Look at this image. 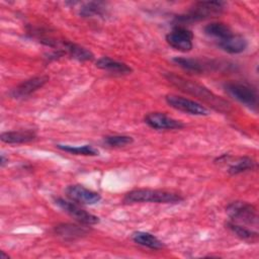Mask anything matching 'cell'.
Returning <instances> with one entry per match:
<instances>
[{
  "instance_id": "44dd1931",
  "label": "cell",
  "mask_w": 259,
  "mask_h": 259,
  "mask_svg": "<svg viewBox=\"0 0 259 259\" xmlns=\"http://www.w3.org/2000/svg\"><path fill=\"white\" fill-rule=\"evenodd\" d=\"M173 63L182 68L185 71L192 73H202L205 70V65L197 59L185 58V57H174L172 59Z\"/></svg>"
},
{
  "instance_id": "4fadbf2b",
  "label": "cell",
  "mask_w": 259,
  "mask_h": 259,
  "mask_svg": "<svg viewBox=\"0 0 259 259\" xmlns=\"http://www.w3.org/2000/svg\"><path fill=\"white\" fill-rule=\"evenodd\" d=\"M58 48H61L67 55L79 62H87L94 59V55L90 50L69 40L60 41Z\"/></svg>"
},
{
  "instance_id": "ffe728a7",
  "label": "cell",
  "mask_w": 259,
  "mask_h": 259,
  "mask_svg": "<svg viewBox=\"0 0 259 259\" xmlns=\"http://www.w3.org/2000/svg\"><path fill=\"white\" fill-rule=\"evenodd\" d=\"M256 162L250 157H239L233 163L230 164L228 168V173L230 175H238L250 170L255 169Z\"/></svg>"
},
{
  "instance_id": "cb8c5ba5",
  "label": "cell",
  "mask_w": 259,
  "mask_h": 259,
  "mask_svg": "<svg viewBox=\"0 0 259 259\" xmlns=\"http://www.w3.org/2000/svg\"><path fill=\"white\" fill-rule=\"evenodd\" d=\"M134 139L126 135H112L106 136L103 139V143L110 148H121L133 144Z\"/></svg>"
},
{
  "instance_id": "7c38bea8",
  "label": "cell",
  "mask_w": 259,
  "mask_h": 259,
  "mask_svg": "<svg viewBox=\"0 0 259 259\" xmlns=\"http://www.w3.org/2000/svg\"><path fill=\"white\" fill-rule=\"evenodd\" d=\"M53 232L56 236L62 238L65 241H74L80 239L90 232V230L85 227V225L76 224H59L54 227Z\"/></svg>"
},
{
  "instance_id": "2e32d148",
  "label": "cell",
  "mask_w": 259,
  "mask_h": 259,
  "mask_svg": "<svg viewBox=\"0 0 259 259\" xmlns=\"http://www.w3.org/2000/svg\"><path fill=\"white\" fill-rule=\"evenodd\" d=\"M36 133L31 130L10 131L1 134L0 139L6 144H25L32 142L36 139Z\"/></svg>"
},
{
  "instance_id": "e0dca14e",
  "label": "cell",
  "mask_w": 259,
  "mask_h": 259,
  "mask_svg": "<svg viewBox=\"0 0 259 259\" xmlns=\"http://www.w3.org/2000/svg\"><path fill=\"white\" fill-rule=\"evenodd\" d=\"M132 240L143 247L152 249V250H160L164 247V244L161 240H159L155 235L143 232V231H137L132 234Z\"/></svg>"
},
{
  "instance_id": "603a6c76",
  "label": "cell",
  "mask_w": 259,
  "mask_h": 259,
  "mask_svg": "<svg viewBox=\"0 0 259 259\" xmlns=\"http://www.w3.org/2000/svg\"><path fill=\"white\" fill-rule=\"evenodd\" d=\"M58 149L73 154V155H82V156H97L98 151L94 149L90 145H84V146H70V145H56Z\"/></svg>"
},
{
  "instance_id": "8fae6325",
  "label": "cell",
  "mask_w": 259,
  "mask_h": 259,
  "mask_svg": "<svg viewBox=\"0 0 259 259\" xmlns=\"http://www.w3.org/2000/svg\"><path fill=\"white\" fill-rule=\"evenodd\" d=\"M49 79L50 78L46 75H40V76H35L32 78H29L25 81H22L14 89H12L10 92V95L16 99L28 97L33 92L40 89L46 83H48Z\"/></svg>"
},
{
  "instance_id": "d6986e66",
  "label": "cell",
  "mask_w": 259,
  "mask_h": 259,
  "mask_svg": "<svg viewBox=\"0 0 259 259\" xmlns=\"http://www.w3.org/2000/svg\"><path fill=\"white\" fill-rule=\"evenodd\" d=\"M226 227L233 233L235 234L238 238L244 240V241H256L258 238V232L254 231L244 225H240L237 223H234L232 221L227 222Z\"/></svg>"
},
{
  "instance_id": "ba28073f",
  "label": "cell",
  "mask_w": 259,
  "mask_h": 259,
  "mask_svg": "<svg viewBox=\"0 0 259 259\" xmlns=\"http://www.w3.org/2000/svg\"><path fill=\"white\" fill-rule=\"evenodd\" d=\"M193 37L194 35L192 31L186 26L175 25L173 29L166 34L165 39L171 48L183 53H187L193 48Z\"/></svg>"
},
{
  "instance_id": "ac0fdd59",
  "label": "cell",
  "mask_w": 259,
  "mask_h": 259,
  "mask_svg": "<svg viewBox=\"0 0 259 259\" xmlns=\"http://www.w3.org/2000/svg\"><path fill=\"white\" fill-rule=\"evenodd\" d=\"M203 30L207 36L214 38L217 41L223 40L234 34L232 28L224 22H210L204 26Z\"/></svg>"
},
{
  "instance_id": "6da1fadb",
  "label": "cell",
  "mask_w": 259,
  "mask_h": 259,
  "mask_svg": "<svg viewBox=\"0 0 259 259\" xmlns=\"http://www.w3.org/2000/svg\"><path fill=\"white\" fill-rule=\"evenodd\" d=\"M165 77L171 84H173L180 90H182L186 93H189V94L205 101L211 107H213L218 110H221V111L226 110V109L228 110V107H229L228 103L224 99H222L219 96H217L215 94H213L211 91H209L204 86L197 84L195 82H192L190 80H187L185 78H182L180 76H177L173 73H166Z\"/></svg>"
},
{
  "instance_id": "7a4b0ae2",
  "label": "cell",
  "mask_w": 259,
  "mask_h": 259,
  "mask_svg": "<svg viewBox=\"0 0 259 259\" xmlns=\"http://www.w3.org/2000/svg\"><path fill=\"white\" fill-rule=\"evenodd\" d=\"M226 7L223 1H199L194 3L187 12L175 17L176 25L189 24L221 15Z\"/></svg>"
},
{
  "instance_id": "5bb4252c",
  "label": "cell",
  "mask_w": 259,
  "mask_h": 259,
  "mask_svg": "<svg viewBox=\"0 0 259 259\" xmlns=\"http://www.w3.org/2000/svg\"><path fill=\"white\" fill-rule=\"evenodd\" d=\"M96 67L116 75H127L133 72V69L125 63L113 60L109 57H102L96 61Z\"/></svg>"
},
{
  "instance_id": "7402d4cb",
  "label": "cell",
  "mask_w": 259,
  "mask_h": 259,
  "mask_svg": "<svg viewBox=\"0 0 259 259\" xmlns=\"http://www.w3.org/2000/svg\"><path fill=\"white\" fill-rule=\"evenodd\" d=\"M105 13L106 9L102 2H87L79 9V15L84 18L103 16Z\"/></svg>"
},
{
  "instance_id": "484cf974",
  "label": "cell",
  "mask_w": 259,
  "mask_h": 259,
  "mask_svg": "<svg viewBox=\"0 0 259 259\" xmlns=\"http://www.w3.org/2000/svg\"><path fill=\"white\" fill-rule=\"evenodd\" d=\"M8 258H9V256L6 255V254L4 253V251H1V252H0V259H8Z\"/></svg>"
},
{
  "instance_id": "8992f818",
  "label": "cell",
  "mask_w": 259,
  "mask_h": 259,
  "mask_svg": "<svg viewBox=\"0 0 259 259\" xmlns=\"http://www.w3.org/2000/svg\"><path fill=\"white\" fill-rule=\"evenodd\" d=\"M54 202L58 205L63 211L68 213L71 218H73L78 223L85 225V226H93L99 223V218L86 211L85 209L81 208L78 203L72 200H66L62 197H55Z\"/></svg>"
},
{
  "instance_id": "5b68a950",
  "label": "cell",
  "mask_w": 259,
  "mask_h": 259,
  "mask_svg": "<svg viewBox=\"0 0 259 259\" xmlns=\"http://www.w3.org/2000/svg\"><path fill=\"white\" fill-rule=\"evenodd\" d=\"M225 90L231 97L240 103L254 110L257 108L258 94L256 89L250 85L239 82H229L225 84Z\"/></svg>"
},
{
  "instance_id": "9a60e30c",
  "label": "cell",
  "mask_w": 259,
  "mask_h": 259,
  "mask_svg": "<svg viewBox=\"0 0 259 259\" xmlns=\"http://www.w3.org/2000/svg\"><path fill=\"white\" fill-rule=\"evenodd\" d=\"M218 46L229 54H240L247 49L248 41L240 34H232L231 36L218 41Z\"/></svg>"
},
{
  "instance_id": "52a82bcc",
  "label": "cell",
  "mask_w": 259,
  "mask_h": 259,
  "mask_svg": "<svg viewBox=\"0 0 259 259\" xmlns=\"http://www.w3.org/2000/svg\"><path fill=\"white\" fill-rule=\"evenodd\" d=\"M165 100L167 104L172 108L191 115L206 116L209 114V110L204 105L183 96H179L176 94H168L166 95Z\"/></svg>"
},
{
  "instance_id": "d4e9b609",
  "label": "cell",
  "mask_w": 259,
  "mask_h": 259,
  "mask_svg": "<svg viewBox=\"0 0 259 259\" xmlns=\"http://www.w3.org/2000/svg\"><path fill=\"white\" fill-rule=\"evenodd\" d=\"M7 162H8V159H6V158L4 157V155L2 154V155H1V158H0V166H1V167H4Z\"/></svg>"
},
{
  "instance_id": "3957f363",
  "label": "cell",
  "mask_w": 259,
  "mask_h": 259,
  "mask_svg": "<svg viewBox=\"0 0 259 259\" xmlns=\"http://www.w3.org/2000/svg\"><path fill=\"white\" fill-rule=\"evenodd\" d=\"M184 198L180 194L172 191L150 188L134 189L125 193L123 197L124 203L139 202H155V203H179Z\"/></svg>"
},
{
  "instance_id": "277c9868",
  "label": "cell",
  "mask_w": 259,
  "mask_h": 259,
  "mask_svg": "<svg viewBox=\"0 0 259 259\" xmlns=\"http://www.w3.org/2000/svg\"><path fill=\"white\" fill-rule=\"evenodd\" d=\"M226 211L230 218V221L240 224L257 227L258 214L254 205L245 201H233L231 202Z\"/></svg>"
},
{
  "instance_id": "30bf717a",
  "label": "cell",
  "mask_w": 259,
  "mask_h": 259,
  "mask_svg": "<svg viewBox=\"0 0 259 259\" xmlns=\"http://www.w3.org/2000/svg\"><path fill=\"white\" fill-rule=\"evenodd\" d=\"M145 122L152 128L157 131H170V130H180L184 126V124L164 112L154 111L149 112L144 117Z\"/></svg>"
},
{
  "instance_id": "9c48e42d",
  "label": "cell",
  "mask_w": 259,
  "mask_h": 259,
  "mask_svg": "<svg viewBox=\"0 0 259 259\" xmlns=\"http://www.w3.org/2000/svg\"><path fill=\"white\" fill-rule=\"evenodd\" d=\"M65 193L70 200L78 204L93 205L101 200V195L98 192L88 189L83 185L79 184L67 186V188L65 189Z\"/></svg>"
}]
</instances>
